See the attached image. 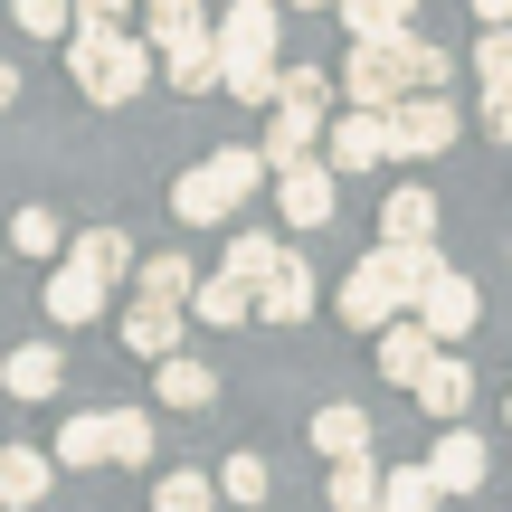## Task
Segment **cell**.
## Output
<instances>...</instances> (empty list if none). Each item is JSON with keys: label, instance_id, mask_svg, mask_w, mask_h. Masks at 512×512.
I'll use <instances>...</instances> for the list:
<instances>
[{"label": "cell", "instance_id": "6da1fadb", "mask_svg": "<svg viewBox=\"0 0 512 512\" xmlns=\"http://www.w3.org/2000/svg\"><path fill=\"white\" fill-rule=\"evenodd\" d=\"M152 38L143 29H76L67 38V76H76V95L86 105H133V95L152 86Z\"/></svg>", "mask_w": 512, "mask_h": 512}, {"label": "cell", "instance_id": "7a4b0ae2", "mask_svg": "<svg viewBox=\"0 0 512 512\" xmlns=\"http://www.w3.org/2000/svg\"><path fill=\"white\" fill-rule=\"evenodd\" d=\"M408 57H399V29L389 38H361V48L342 57V105H370V114H389V105H408Z\"/></svg>", "mask_w": 512, "mask_h": 512}, {"label": "cell", "instance_id": "3957f363", "mask_svg": "<svg viewBox=\"0 0 512 512\" xmlns=\"http://www.w3.org/2000/svg\"><path fill=\"white\" fill-rule=\"evenodd\" d=\"M456 133H465V124H456L446 95H408V105H389V152H399V162H437Z\"/></svg>", "mask_w": 512, "mask_h": 512}, {"label": "cell", "instance_id": "277c9868", "mask_svg": "<svg viewBox=\"0 0 512 512\" xmlns=\"http://www.w3.org/2000/svg\"><path fill=\"white\" fill-rule=\"evenodd\" d=\"M323 162L342 171V181H351V171H380L389 162V114L342 105V114H332V133H323Z\"/></svg>", "mask_w": 512, "mask_h": 512}, {"label": "cell", "instance_id": "5b68a950", "mask_svg": "<svg viewBox=\"0 0 512 512\" xmlns=\"http://www.w3.org/2000/svg\"><path fill=\"white\" fill-rule=\"evenodd\" d=\"M275 200H285V228H332V200H342V171L313 152V162L275 171Z\"/></svg>", "mask_w": 512, "mask_h": 512}, {"label": "cell", "instance_id": "8992f818", "mask_svg": "<svg viewBox=\"0 0 512 512\" xmlns=\"http://www.w3.org/2000/svg\"><path fill=\"white\" fill-rule=\"evenodd\" d=\"M38 304H48V323H57V332H76V323H95V313H105V275L76 266V256H57L48 285H38Z\"/></svg>", "mask_w": 512, "mask_h": 512}, {"label": "cell", "instance_id": "52a82bcc", "mask_svg": "<svg viewBox=\"0 0 512 512\" xmlns=\"http://www.w3.org/2000/svg\"><path fill=\"white\" fill-rule=\"evenodd\" d=\"M418 323L437 332V342H465V332L484 323V294H475V275H456V266H446L437 285L418 294Z\"/></svg>", "mask_w": 512, "mask_h": 512}, {"label": "cell", "instance_id": "ba28073f", "mask_svg": "<svg viewBox=\"0 0 512 512\" xmlns=\"http://www.w3.org/2000/svg\"><path fill=\"white\" fill-rule=\"evenodd\" d=\"M238 209H247V200H238L209 162H190L181 181H171V219H181V228H219V219H238Z\"/></svg>", "mask_w": 512, "mask_h": 512}, {"label": "cell", "instance_id": "9c48e42d", "mask_svg": "<svg viewBox=\"0 0 512 512\" xmlns=\"http://www.w3.org/2000/svg\"><path fill=\"white\" fill-rule=\"evenodd\" d=\"M427 475H437L446 494H484L494 456H484V437H465V427H437V446H427Z\"/></svg>", "mask_w": 512, "mask_h": 512}, {"label": "cell", "instance_id": "30bf717a", "mask_svg": "<svg viewBox=\"0 0 512 512\" xmlns=\"http://www.w3.org/2000/svg\"><path fill=\"white\" fill-rule=\"evenodd\" d=\"M437 351H446L437 332H427L418 313H399V323L380 332V380H399V389H418V380H427V361H437Z\"/></svg>", "mask_w": 512, "mask_h": 512}, {"label": "cell", "instance_id": "8fae6325", "mask_svg": "<svg viewBox=\"0 0 512 512\" xmlns=\"http://www.w3.org/2000/svg\"><path fill=\"white\" fill-rule=\"evenodd\" d=\"M143 38L162 57H181V48H200V38H219V29H209V0H143Z\"/></svg>", "mask_w": 512, "mask_h": 512}, {"label": "cell", "instance_id": "7c38bea8", "mask_svg": "<svg viewBox=\"0 0 512 512\" xmlns=\"http://www.w3.org/2000/svg\"><path fill=\"white\" fill-rule=\"evenodd\" d=\"M57 465H114V408H76V418H57V446H48Z\"/></svg>", "mask_w": 512, "mask_h": 512}, {"label": "cell", "instance_id": "4fadbf2b", "mask_svg": "<svg viewBox=\"0 0 512 512\" xmlns=\"http://www.w3.org/2000/svg\"><path fill=\"white\" fill-rule=\"evenodd\" d=\"M48 484H57V456H48V446H10V456H0V512H38V503H48Z\"/></svg>", "mask_w": 512, "mask_h": 512}, {"label": "cell", "instance_id": "5bb4252c", "mask_svg": "<svg viewBox=\"0 0 512 512\" xmlns=\"http://www.w3.org/2000/svg\"><path fill=\"white\" fill-rule=\"evenodd\" d=\"M275 38H285V10H275V0H238V10H219V48L228 57H275Z\"/></svg>", "mask_w": 512, "mask_h": 512}, {"label": "cell", "instance_id": "9a60e30c", "mask_svg": "<svg viewBox=\"0 0 512 512\" xmlns=\"http://www.w3.org/2000/svg\"><path fill=\"white\" fill-rule=\"evenodd\" d=\"M256 323H313V266L304 256H285V266H275V285H256Z\"/></svg>", "mask_w": 512, "mask_h": 512}, {"label": "cell", "instance_id": "2e32d148", "mask_svg": "<svg viewBox=\"0 0 512 512\" xmlns=\"http://www.w3.org/2000/svg\"><path fill=\"white\" fill-rule=\"evenodd\" d=\"M124 351L133 361H171V351H181V304H143V294H133L124 304Z\"/></svg>", "mask_w": 512, "mask_h": 512}, {"label": "cell", "instance_id": "e0dca14e", "mask_svg": "<svg viewBox=\"0 0 512 512\" xmlns=\"http://www.w3.org/2000/svg\"><path fill=\"white\" fill-rule=\"evenodd\" d=\"M418 408H427L437 427H456L465 408H475V370H465L456 351H437V361H427V380H418Z\"/></svg>", "mask_w": 512, "mask_h": 512}, {"label": "cell", "instance_id": "ac0fdd59", "mask_svg": "<svg viewBox=\"0 0 512 512\" xmlns=\"http://www.w3.org/2000/svg\"><path fill=\"white\" fill-rule=\"evenodd\" d=\"M370 437L380 427L361 418L351 399H332V408H313V456H332V465H351V456H370Z\"/></svg>", "mask_w": 512, "mask_h": 512}, {"label": "cell", "instance_id": "d6986e66", "mask_svg": "<svg viewBox=\"0 0 512 512\" xmlns=\"http://www.w3.org/2000/svg\"><path fill=\"white\" fill-rule=\"evenodd\" d=\"M152 389H162V408H209L219 399V370L200 351H171V361H152Z\"/></svg>", "mask_w": 512, "mask_h": 512}, {"label": "cell", "instance_id": "ffe728a7", "mask_svg": "<svg viewBox=\"0 0 512 512\" xmlns=\"http://www.w3.org/2000/svg\"><path fill=\"white\" fill-rule=\"evenodd\" d=\"M57 370H67L57 342H19L10 361H0V389H10V399H57Z\"/></svg>", "mask_w": 512, "mask_h": 512}, {"label": "cell", "instance_id": "44dd1931", "mask_svg": "<svg viewBox=\"0 0 512 512\" xmlns=\"http://www.w3.org/2000/svg\"><path fill=\"white\" fill-rule=\"evenodd\" d=\"M380 247H437V200L427 190H389L380 200Z\"/></svg>", "mask_w": 512, "mask_h": 512}, {"label": "cell", "instance_id": "7402d4cb", "mask_svg": "<svg viewBox=\"0 0 512 512\" xmlns=\"http://www.w3.org/2000/svg\"><path fill=\"white\" fill-rule=\"evenodd\" d=\"M190 323H200V332L256 323V285H238V275H200V294H190Z\"/></svg>", "mask_w": 512, "mask_h": 512}, {"label": "cell", "instance_id": "603a6c76", "mask_svg": "<svg viewBox=\"0 0 512 512\" xmlns=\"http://www.w3.org/2000/svg\"><path fill=\"white\" fill-rule=\"evenodd\" d=\"M67 256H76V266H95L105 285L143 275V266H133V238H124V228H76V238H67Z\"/></svg>", "mask_w": 512, "mask_h": 512}, {"label": "cell", "instance_id": "cb8c5ba5", "mask_svg": "<svg viewBox=\"0 0 512 512\" xmlns=\"http://www.w3.org/2000/svg\"><path fill=\"white\" fill-rule=\"evenodd\" d=\"M133 294H143V304H181V313H190V294H200V266H190V256H143Z\"/></svg>", "mask_w": 512, "mask_h": 512}, {"label": "cell", "instance_id": "d4e9b609", "mask_svg": "<svg viewBox=\"0 0 512 512\" xmlns=\"http://www.w3.org/2000/svg\"><path fill=\"white\" fill-rule=\"evenodd\" d=\"M219 475H200V465H171L162 484H152V512H219Z\"/></svg>", "mask_w": 512, "mask_h": 512}, {"label": "cell", "instance_id": "484cf974", "mask_svg": "<svg viewBox=\"0 0 512 512\" xmlns=\"http://www.w3.org/2000/svg\"><path fill=\"white\" fill-rule=\"evenodd\" d=\"M275 266H285V238H266V228H238L219 275H238V285H275Z\"/></svg>", "mask_w": 512, "mask_h": 512}, {"label": "cell", "instance_id": "4316f807", "mask_svg": "<svg viewBox=\"0 0 512 512\" xmlns=\"http://www.w3.org/2000/svg\"><path fill=\"white\" fill-rule=\"evenodd\" d=\"M351 29V48H361V38H389V29H418V0H342V10H332Z\"/></svg>", "mask_w": 512, "mask_h": 512}, {"label": "cell", "instance_id": "83f0119b", "mask_svg": "<svg viewBox=\"0 0 512 512\" xmlns=\"http://www.w3.org/2000/svg\"><path fill=\"white\" fill-rule=\"evenodd\" d=\"M162 76H171L181 95H209V86H228V48H219V38H200V48L162 57Z\"/></svg>", "mask_w": 512, "mask_h": 512}, {"label": "cell", "instance_id": "f1b7e54d", "mask_svg": "<svg viewBox=\"0 0 512 512\" xmlns=\"http://www.w3.org/2000/svg\"><path fill=\"white\" fill-rule=\"evenodd\" d=\"M323 494H332V512H380L389 475H380L370 456H351V465H332V484H323Z\"/></svg>", "mask_w": 512, "mask_h": 512}, {"label": "cell", "instance_id": "f546056e", "mask_svg": "<svg viewBox=\"0 0 512 512\" xmlns=\"http://www.w3.org/2000/svg\"><path fill=\"white\" fill-rule=\"evenodd\" d=\"M209 171H219V181L238 190V200H256V190L275 181V162H266V152H256V143H219V152H209Z\"/></svg>", "mask_w": 512, "mask_h": 512}, {"label": "cell", "instance_id": "4dcf8cb0", "mask_svg": "<svg viewBox=\"0 0 512 512\" xmlns=\"http://www.w3.org/2000/svg\"><path fill=\"white\" fill-rule=\"evenodd\" d=\"M228 95L238 105H285V67L275 57H228Z\"/></svg>", "mask_w": 512, "mask_h": 512}, {"label": "cell", "instance_id": "1f68e13d", "mask_svg": "<svg viewBox=\"0 0 512 512\" xmlns=\"http://www.w3.org/2000/svg\"><path fill=\"white\" fill-rule=\"evenodd\" d=\"M162 456V427H152V408H114V465H152Z\"/></svg>", "mask_w": 512, "mask_h": 512}, {"label": "cell", "instance_id": "d6a6232c", "mask_svg": "<svg viewBox=\"0 0 512 512\" xmlns=\"http://www.w3.org/2000/svg\"><path fill=\"white\" fill-rule=\"evenodd\" d=\"M437 494H446V484L427 475V465H389V494H380V512H437Z\"/></svg>", "mask_w": 512, "mask_h": 512}, {"label": "cell", "instance_id": "836d02e7", "mask_svg": "<svg viewBox=\"0 0 512 512\" xmlns=\"http://www.w3.org/2000/svg\"><path fill=\"white\" fill-rule=\"evenodd\" d=\"M19 38H76V0H10Z\"/></svg>", "mask_w": 512, "mask_h": 512}, {"label": "cell", "instance_id": "e575fe53", "mask_svg": "<svg viewBox=\"0 0 512 512\" xmlns=\"http://www.w3.org/2000/svg\"><path fill=\"white\" fill-rule=\"evenodd\" d=\"M219 494L256 512V503H266V494H275V475H266V456H228V465H219Z\"/></svg>", "mask_w": 512, "mask_h": 512}, {"label": "cell", "instance_id": "d590c367", "mask_svg": "<svg viewBox=\"0 0 512 512\" xmlns=\"http://www.w3.org/2000/svg\"><path fill=\"white\" fill-rule=\"evenodd\" d=\"M57 238H67L57 209H19V219H10V247H19V256H57Z\"/></svg>", "mask_w": 512, "mask_h": 512}, {"label": "cell", "instance_id": "8d00e7d4", "mask_svg": "<svg viewBox=\"0 0 512 512\" xmlns=\"http://www.w3.org/2000/svg\"><path fill=\"white\" fill-rule=\"evenodd\" d=\"M332 95H342V76H323V67H285V105H323V114H332Z\"/></svg>", "mask_w": 512, "mask_h": 512}, {"label": "cell", "instance_id": "74e56055", "mask_svg": "<svg viewBox=\"0 0 512 512\" xmlns=\"http://www.w3.org/2000/svg\"><path fill=\"white\" fill-rule=\"evenodd\" d=\"M475 76H484V86H512V29H484L475 38Z\"/></svg>", "mask_w": 512, "mask_h": 512}, {"label": "cell", "instance_id": "f35d334b", "mask_svg": "<svg viewBox=\"0 0 512 512\" xmlns=\"http://www.w3.org/2000/svg\"><path fill=\"white\" fill-rule=\"evenodd\" d=\"M76 29H133V0H76Z\"/></svg>", "mask_w": 512, "mask_h": 512}, {"label": "cell", "instance_id": "ab89813d", "mask_svg": "<svg viewBox=\"0 0 512 512\" xmlns=\"http://www.w3.org/2000/svg\"><path fill=\"white\" fill-rule=\"evenodd\" d=\"M484 133H494V143H512V86H484Z\"/></svg>", "mask_w": 512, "mask_h": 512}, {"label": "cell", "instance_id": "60d3db41", "mask_svg": "<svg viewBox=\"0 0 512 512\" xmlns=\"http://www.w3.org/2000/svg\"><path fill=\"white\" fill-rule=\"evenodd\" d=\"M475 19L484 29H512V0H475Z\"/></svg>", "mask_w": 512, "mask_h": 512}, {"label": "cell", "instance_id": "b9f144b4", "mask_svg": "<svg viewBox=\"0 0 512 512\" xmlns=\"http://www.w3.org/2000/svg\"><path fill=\"white\" fill-rule=\"evenodd\" d=\"M10 105H19V67L0 57V114H10Z\"/></svg>", "mask_w": 512, "mask_h": 512}, {"label": "cell", "instance_id": "7bdbcfd3", "mask_svg": "<svg viewBox=\"0 0 512 512\" xmlns=\"http://www.w3.org/2000/svg\"><path fill=\"white\" fill-rule=\"evenodd\" d=\"M285 10H342V0H285Z\"/></svg>", "mask_w": 512, "mask_h": 512}, {"label": "cell", "instance_id": "ee69618b", "mask_svg": "<svg viewBox=\"0 0 512 512\" xmlns=\"http://www.w3.org/2000/svg\"><path fill=\"white\" fill-rule=\"evenodd\" d=\"M209 10H238V0H209Z\"/></svg>", "mask_w": 512, "mask_h": 512}, {"label": "cell", "instance_id": "f6af8a7d", "mask_svg": "<svg viewBox=\"0 0 512 512\" xmlns=\"http://www.w3.org/2000/svg\"><path fill=\"white\" fill-rule=\"evenodd\" d=\"M503 427H512V399H503Z\"/></svg>", "mask_w": 512, "mask_h": 512}, {"label": "cell", "instance_id": "bcb514c9", "mask_svg": "<svg viewBox=\"0 0 512 512\" xmlns=\"http://www.w3.org/2000/svg\"><path fill=\"white\" fill-rule=\"evenodd\" d=\"M0 456H10V437H0Z\"/></svg>", "mask_w": 512, "mask_h": 512}]
</instances>
